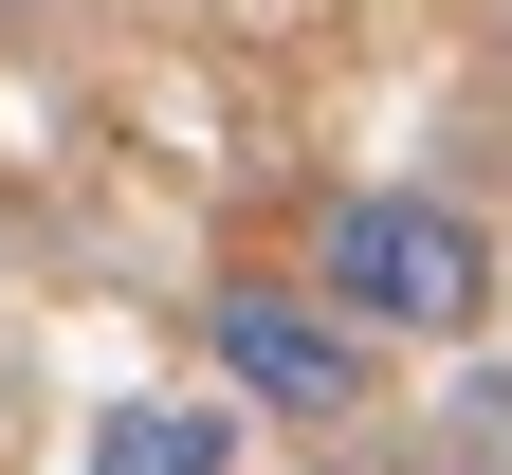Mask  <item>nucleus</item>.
Here are the masks:
<instances>
[{
	"instance_id": "nucleus-3",
	"label": "nucleus",
	"mask_w": 512,
	"mask_h": 475,
	"mask_svg": "<svg viewBox=\"0 0 512 475\" xmlns=\"http://www.w3.org/2000/svg\"><path fill=\"white\" fill-rule=\"evenodd\" d=\"M92 475H238V421H220V402H110Z\"/></svg>"
},
{
	"instance_id": "nucleus-5",
	"label": "nucleus",
	"mask_w": 512,
	"mask_h": 475,
	"mask_svg": "<svg viewBox=\"0 0 512 475\" xmlns=\"http://www.w3.org/2000/svg\"><path fill=\"white\" fill-rule=\"evenodd\" d=\"M494 37H512V0H494Z\"/></svg>"
},
{
	"instance_id": "nucleus-2",
	"label": "nucleus",
	"mask_w": 512,
	"mask_h": 475,
	"mask_svg": "<svg viewBox=\"0 0 512 475\" xmlns=\"http://www.w3.org/2000/svg\"><path fill=\"white\" fill-rule=\"evenodd\" d=\"M202 348H220V384L256 402V421H366V384H384V329L348 311V293H311V275H220L202 293Z\"/></svg>"
},
{
	"instance_id": "nucleus-4",
	"label": "nucleus",
	"mask_w": 512,
	"mask_h": 475,
	"mask_svg": "<svg viewBox=\"0 0 512 475\" xmlns=\"http://www.w3.org/2000/svg\"><path fill=\"white\" fill-rule=\"evenodd\" d=\"M439 439H458V475H512V384H458V421H439Z\"/></svg>"
},
{
	"instance_id": "nucleus-1",
	"label": "nucleus",
	"mask_w": 512,
	"mask_h": 475,
	"mask_svg": "<svg viewBox=\"0 0 512 475\" xmlns=\"http://www.w3.org/2000/svg\"><path fill=\"white\" fill-rule=\"evenodd\" d=\"M311 293H348L384 348H439V329H476L494 311V238L458 220V201H421V183H348L330 220H311Z\"/></svg>"
}]
</instances>
